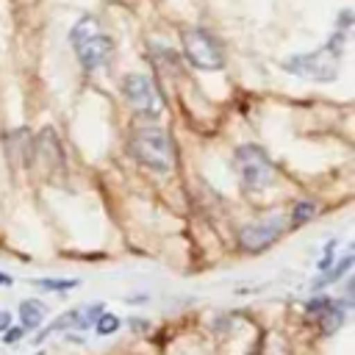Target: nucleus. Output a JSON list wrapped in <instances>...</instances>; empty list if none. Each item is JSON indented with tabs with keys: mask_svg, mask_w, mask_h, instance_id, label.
Returning a JSON list of instances; mask_svg holds the SVG:
<instances>
[{
	"mask_svg": "<svg viewBox=\"0 0 355 355\" xmlns=\"http://www.w3.org/2000/svg\"><path fill=\"white\" fill-rule=\"evenodd\" d=\"M36 355H44V352H36Z\"/></svg>",
	"mask_w": 355,
	"mask_h": 355,
	"instance_id": "23",
	"label": "nucleus"
},
{
	"mask_svg": "<svg viewBox=\"0 0 355 355\" xmlns=\"http://www.w3.org/2000/svg\"><path fill=\"white\" fill-rule=\"evenodd\" d=\"M33 147H39V155H42L44 164H50V169H61L64 166V150H61L53 128H44Z\"/></svg>",
	"mask_w": 355,
	"mask_h": 355,
	"instance_id": "9",
	"label": "nucleus"
},
{
	"mask_svg": "<svg viewBox=\"0 0 355 355\" xmlns=\"http://www.w3.org/2000/svg\"><path fill=\"white\" fill-rule=\"evenodd\" d=\"M233 169L239 172V180L247 191H261L275 178V164L258 144H241L233 153Z\"/></svg>",
	"mask_w": 355,
	"mask_h": 355,
	"instance_id": "3",
	"label": "nucleus"
},
{
	"mask_svg": "<svg viewBox=\"0 0 355 355\" xmlns=\"http://www.w3.org/2000/svg\"><path fill=\"white\" fill-rule=\"evenodd\" d=\"M349 25H352V11H349V8H344V11L338 14V28H336V31H344V33H347V31H349Z\"/></svg>",
	"mask_w": 355,
	"mask_h": 355,
	"instance_id": "18",
	"label": "nucleus"
},
{
	"mask_svg": "<svg viewBox=\"0 0 355 355\" xmlns=\"http://www.w3.org/2000/svg\"><path fill=\"white\" fill-rule=\"evenodd\" d=\"M313 214H316V205L308 202V200H302V202H297L294 211H291V225H294V227H297V225H305Z\"/></svg>",
	"mask_w": 355,
	"mask_h": 355,
	"instance_id": "13",
	"label": "nucleus"
},
{
	"mask_svg": "<svg viewBox=\"0 0 355 355\" xmlns=\"http://www.w3.org/2000/svg\"><path fill=\"white\" fill-rule=\"evenodd\" d=\"M336 247H338V241H336V239H333V241H327V244H324V255H322V261H319V263H316V266H319V269H322V272H327V269H330V263H333V261H336Z\"/></svg>",
	"mask_w": 355,
	"mask_h": 355,
	"instance_id": "17",
	"label": "nucleus"
},
{
	"mask_svg": "<svg viewBox=\"0 0 355 355\" xmlns=\"http://www.w3.org/2000/svg\"><path fill=\"white\" fill-rule=\"evenodd\" d=\"M283 227H286L283 216H266V219L250 222L239 230V244L244 252H263L283 236Z\"/></svg>",
	"mask_w": 355,
	"mask_h": 355,
	"instance_id": "7",
	"label": "nucleus"
},
{
	"mask_svg": "<svg viewBox=\"0 0 355 355\" xmlns=\"http://www.w3.org/2000/svg\"><path fill=\"white\" fill-rule=\"evenodd\" d=\"M6 153L14 166H31L33 158V139L28 128H14L6 133Z\"/></svg>",
	"mask_w": 355,
	"mask_h": 355,
	"instance_id": "8",
	"label": "nucleus"
},
{
	"mask_svg": "<svg viewBox=\"0 0 355 355\" xmlns=\"http://www.w3.org/2000/svg\"><path fill=\"white\" fill-rule=\"evenodd\" d=\"M183 42V55L191 67L202 69V72H216L225 67V47L219 44V39L202 28H189L180 36Z\"/></svg>",
	"mask_w": 355,
	"mask_h": 355,
	"instance_id": "4",
	"label": "nucleus"
},
{
	"mask_svg": "<svg viewBox=\"0 0 355 355\" xmlns=\"http://www.w3.org/2000/svg\"><path fill=\"white\" fill-rule=\"evenodd\" d=\"M94 330H97L100 336L116 333V330H119V316H114V313H100V319L94 322Z\"/></svg>",
	"mask_w": 355,
	"mask_h": 355,
	"instance_id": "14",
	"label": "nucleus"
},
{
	"mask_svg": "<svg viewBox=\"0 0 355 355\" xmlns=\"http://www.w3.org/2000/svg\"><path fill=\"white\" fill-rule=\"evenodd\" d=\"M130 155L153 169V172H169L175 164V150L169 141V133L161 125H141L130 133V144H128Z\"/></svg>",
	"mask_w": 355,
	"mask_h": 355,
	"instance_id": "1",
	"label": "nucleus"
},
{
	"mask_svg": "<svg viewBox=\"0 0 355 355\" xmlns=\"http://www.w3.org/2000/svg\"><path fill=\"white\" fill-rule=\"evenodd\" d=\"M330 305H333V297H324V294H322V297H311V300L305 302V311L313 313V316H319V313H324Z\"/></svg>",
	"mask_w": 355,
	"mask_h": 355,
	"instance_id": "16",
	"label": "nucleus"
},
{
	"mask_svg": "<svg viewBox=\"0 0 355 355\" xmlns=\"http://www.w3.org/2000/svg\"><path fill=\"white\" fill-rule=\"evenodd\" d=\"M8 322H11V313L8 311H0V330H8Z\"/></svg>",
	"mask_w": 355,
	"mask_h": 355,
	"instance_id": "20",
	"label": "nucleus"
},
{
	"mask_svg": "<svg viewBox=\"0 0 355 355\" xmlns=\"http://www.w3.org/2000/svg\"><path fill=\"white\" fill-rule=\"evenodd\" d=\"M33 286L44 288V291H67V288H75L78 280H50V277H44V280H33Z\"/></svg>",
	"mask_w": 355,
	"mask_h": 355,
	"instance_id": "15",
	"label": "nucleus"
},
{
	"mask_svg": "<svg viewBox=\"0 0 355 355\" xmlns=\"http://www.w3.org/2000/svg\"><path fill=\"white\" fill-rule=\"evenodd\" d=\"M69 42L78 53V61L83 69H100L108 58H111V50H114V42L100 31L97 19L94 17H83L75 22V28L69 31Z\"/></svg>",
	"mask_w": 355,
	"mask_h": 355,
	"instance_id": "2",
	"label": "nucleus"
},
{
	"mask_svg": "<svg viewBox=\"0 0 355 355\" xmlns=\"http://www.w3.org/2000/svg\"><path fill=\"white\" fill-rule=\"evenodd\" d=\"M19 322H22V327H28V330L39 327V324L44 322V305H42L39 300H22V302H19Z\"/></svg>",
	"mask_w": 355,
	"mask_h": 355,
	"instance_id": "11",
	"label": "nucleus"
},
{
	"mask_svg": "<svg viewBox=\"0 0 355 355\" xmlns=\"http://www.w3.org/2000/svg\"><path fill=\"white\" fill-rule=\"evenodd\" d=\"M349 266H352V255H344L333 269H327L319 280H313V283H311V288H324V286H330V283L341 280V275H347V272H349Z\"/></svg>",
	"mask_w": 355,
	"mask_h": 355,
	"instance_id": "12",
	"label": "nucleus"
},
{
	"mask_svg": "<svg viewBox=\"0 0 355 355\" xmlns=\"http://www.w3.org/2000/svg\"><path fill=\"white\" fill-rule=\"evenodd\" d=\"M11 283H14V277L6 275V272H0V286H11Z\"/></svg>",
	"mask_w": 355,
	"mask_h": 355,
	"instance_id": "21",
	"label": "nucleus"
},
{
	"mask_svg": "<svg viewBox=\"0 0 355 355\" xmlns=\"http://www.w3.org/2000/svg\"><path fill=\"white\" fill-rule=\"evenodd\" d=\"M130 327H136V330H144V319H130Z\"/></svg>",
	"mask_w": 355,
	"mask_h": 355,
	"instance_id": "22",
	"label": "nucleus"
},
{
	"mask_svg": "<svg viewBox=\"0 0 355 355\" xmlns=\"http://www.w3.org/2000/svg\"><path fill=\"white\" fill-rule=\"evenodd\" d=\"M122 97L141 116H158L164 111V100H161L158 89L144 75H125L122 78Z\"/></svg>",
	"mask_w": 355,
	"mask_h": 355,
	"instance_id": "6",
	"label": "nucleus"
},
{
	"mask_svg": "<svg viewBox=\"0 0 355 355\" xmlns=\"http://www.w3.org/2000/svg\"><path fill=\"white\" fill-rule=\"evenodd\" d=\"M22 333H25V327H8L6 336H3V341H6V344H17V341L22 338Z\"/></svg>",
	"mask_w": 355,
	"mask_h": 355,
	"instance_id": "19",
	"label": "nucleus"
},
{
	"mask_svg": "<svg viewBox=\"0 0 355 355\" xmlns=\"http://www.w3.org/2000/svg\"><path fill=\"white\" fill-rule=\"evenodd\" d=\"M338 61H341L338 53H333L330 47H319L313 53L291 55L288 61H283V69L300 78H311L316 83H330L338 75Z\"/></svg>",
	"mask_w": 355,
	"mask_h": 355,
	"instance_id": "5",
	"label": "nucleus"
},
{
	"mask_svg": "<svg viewBox=\"0 0 355 355\" xmlns=\"http://www.w3.org/2000/svg\"><path fill=\"white\" fill-rule=\"evenodd\" d=\"M344 319H347V308H344V302L333 300V305H330L324 313H319L322 336H333V333H338V330H341V324H344Z\"/></svg>",
	"mask_w": 355,
	"mask_h": 355,
	"instance_id": "10",
	"label": "nucleus"
}]
</instances>
